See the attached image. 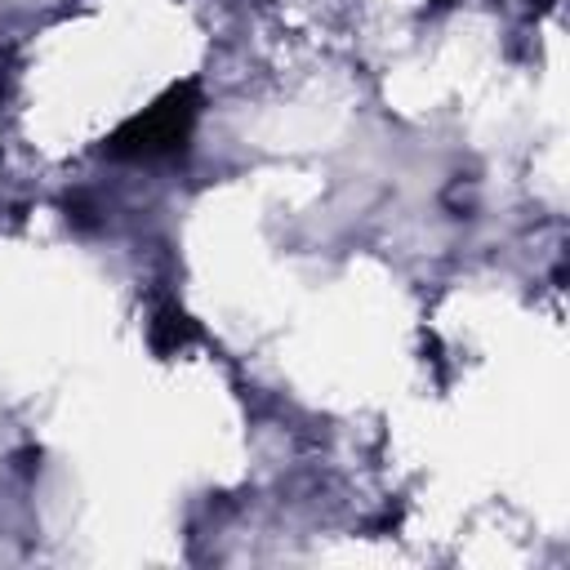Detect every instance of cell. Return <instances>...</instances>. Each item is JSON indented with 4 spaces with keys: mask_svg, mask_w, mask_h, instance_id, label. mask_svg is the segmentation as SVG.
<instances>
[{
    "mask_svg": "<svg viewBox=\"0 0 570 570\" xmlns=\"http://www.w3.org/2000/svg\"><path fill=\"white\" fill-rule=\"evenodd\" d=\"M191 116H196L191 98H187V94H174L169 102H160V107H151L147 116L129 120V125L116 134L111 151H120V156H169V151L183 147V138H187V129H191Z\"/></svg>",
    "mask_w": 570,
    "mask_h": 570,
    "instance_id": "cell-1",
    "label": "cell"
}]
</instances>
